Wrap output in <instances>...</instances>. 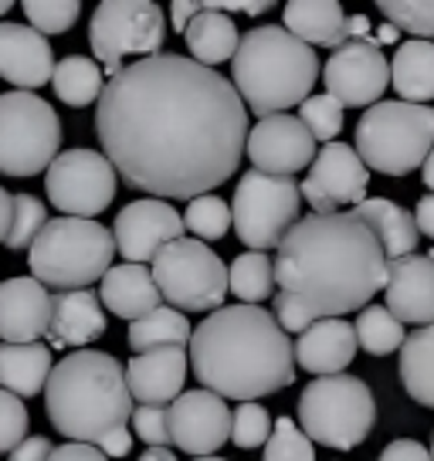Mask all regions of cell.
<instances>
[{"label": "cell", "instance_id": "cell-25", "mask_svg": "<svg viewBox=\"0 0 434 461\" xmlns=\"http://www.w3.org/2000/svg\"><path fill=\"white\" fill-rule=\"evenodd\" d=\"M99 299L119 319L136 322V319L157 312L163 295H159L157 278L146 265H113L109 275L102 278Z\"/></svg>", "mask_w": 434, "mask_h": 461}, {"label": "cell", "instance_id": "cell-20", "mask_svg": "<svg viewBox=\"0 0 434 461\" xmlns=\"http://www.w3.org/2000/svg\"><path fill=\"white\" fill-rule=\"evenodd\" d=\"M55 299L38 278H7L0 282V339L4 343H38L48 339Z\"/></svg>", "mask_w": 434, "mask_h": 461}, {"label": "cell", "instance_id": "cell-53", "mask_svg": "<svg viewBox=\"0 0 434 461\" xmlns=\"http://www.w3.org/2000/svg\"><path fill=\"white\" fill-rule=\"evenodd\" d=\"M374 41L376 44H393V41H401V31L393 28L391 21H387V24H380V28L374 31Z\"/></svg>", "mask_w": 434, "mask_h": 461}, {"label": "cell", "instance_id": "cell-50", "mask_svg": "<svg viewBox=\"0 0 434 461\" xmlns=\"http://www.w3.org/2000/svg\"><path fill=\"white\" fill-rule=\"evenodd\" d=\"M414 221H418V230L420 234H428L434 241V194H424L414 207Z\"/></svg>", "mask_w": 434, "mask_h": 461}, {"label": "cell", "instance_id": "cell-3", "mask_svg": "<svg viewBox=\"0 0 434 461\" xmlns=\"http://www.w3.org/2000/svg\"><path fill=\"white\" fill-rule=\"evenodd\" d=\"M194 376L217 397L255 403L295 380V346L261 305H224L203 319L190 339Z\"/></svg>", "mask_w": 434, "mask_h": 461}, {"label": "cell", "instance_id": "cell-44", "mask_svg": "<svg viewBox=\"0 0 434 461\" xmlns=\"http://www.w3.org/2000/svg\"><path fill=\"white\" fill-rule=\"evenodd\" d=\"M132 431L146 447H174V434H170V407H153V403H140L132 414Z\"/></svg>", "mask_w": 434, "mask_h": 461}, {"label": "cell", "instance_id": "cell-13", "mask_svg": "<svg viewBox=\"0 0 434 461\" xmlns=\"http://www.w3.org/2000/svg\"><path fill=\"white\" fill-rule=\"evenodd\" d=\"M48 201L65 217H86L92 221L102 214L119 190V173L105 153L95 149H65L44 173Z\"/></svg>", "mask_w": 434, "mask_h": 461}, {"label": "cell", "instance_id": "cell-33", "mask_svg": "<svg viewBox=\"0 0 434 461\" xmlns=\"http://www.w3.org/2000/svg\"><path fill=\"white\" fill-rule=\"evenodd\" d=\"M102 68L99 61H92V58H82V55H68L59 61V68H55V78H51V86H55V95H59L65 105H72V109H86L92 102L102 99Z\"/></svg>", "mask_w": 434, "mask_h": 461}, {"label": "cell", "instance_id": "cell-34", "mask_svg": "<svg viewBox=\"0 0 434 461\" xmlns=\"http://www.w3.org/2000/svg\"><path fill=\"white\" fill-rule=\"evenodd\" d=\"M353 326H357V339L370 357H387L407 343L404 322L387 305H366Z\"/></svg>", "mask_w": 434, "mask_h": 461}, {"label": "cell", "instance_id": "cell-5", "mask_svg": "<svg viewBox=\"0 0 434 461\" xmlns=\"http://www.w3.org/2000/svg\"><path fill=\"white\" fill-rule=\"evenodd\" d=\"M319 68L322 65L312 44L299 41L285 24H261L241 38L231 61V78L248 109L258 119H268L303 105L316 86Z\"/></svg>", "mask_w": 434, "mask_h": 461}, {"label": "cell", "instance_id": "cell-45", "mask_svg": "<svg viewBox=\"0 0 434 461\" xmlns=\"http://www.w3.org/2000/svg\"><path fill=\"white\" fill-rule=\"evenodd\" d=\"M276 319L285 332H299V336L309 332L319 322L309 309H303V305L295 303V299H289L285 292H276Z\"/></svg>", "mask_w": 434, "mask_h": 461}, {"label": "cell", "instance_id": "cell-9", "mask_svg": "<svg viewBox=\"0 0 434 461\" xmlns=\"http://www.w3.org/2000/svg\"><path fill=\"white\" fill-rule=\"evenodd\" d=\"M61 119L34 92L0 95V173L4 176H38L61 157Z\"/></svg>", "mask_w": 434, "mask_h": 461}, {"label": "cell", "instance_id": "cell-12", "mask_svg": "<svg viewBox=\"0 0 434 461\" xmlns=\"http://www.w3.org/2000/svg\"><path fill=\"white\" fill-rule=\"evenodd\" d=\"M167 41V21L163 7L153 0H102L88 24L92 55L102 61L109 78H116L126 58H153L163 55L159 48Z\"/></svg>", "mask_w": 434, "mask_h": 461}, {"label": "cell", "instance_id": "cell-8", "mask_svg": "<svg viewBox=\"0 0 434 461\" xmlns=\"http://www.w3.org/2000/svg\"><path fill=\"white\" fill-rule=\"evenodd\" d=\"M376 424L374 390L353 374L316 376L299 393V428L312 445L353 451L363 445Z\"/></svg>", "mask_w": 434, "mask_h": 461}, {"label": "cell", "instance_id": "cell-46", "mask_svg": "<svg viewBox=\"0 0 434 461\" xmlns=\"http://www.w3.org/2000/svg\"><path fill=\"white\" fill-rule=\"evenodd\" d=\"M376 461H434L431 451L420 445V441H411V438H397L391 445L380 451Z\"/></svg>", "mask_w": 434, "mask_h": 461}, {"label": "cell", "instance_id": "cell-6", "mask_svg": "<svg viewBox=\"0 0 434 461\" xmlns=\"http://www.w3.org/2000/svg\"><path fill=\"white\" fill-rule=\"evenodd\" d=\"M116 234L99 221L55 217L28 251V265L41 285L75 292L102 282L116 258Z\"/></svg>", "mask_w": 434, "mask_h": 461}, {"label": "cell", "instance_id": "cell-55", "mask_svg": "<svg viewBox=\"0 0 434 461\" xmlns=\"http://www.w3.org/2000/svg\"><path fill=\"white\" fill-rule=\"evenodd\" d=\"M420 180L428 184V190L434 194V149H431V157H428V163H424V173H420Z\"/></svg>", "mask_w": 434, "mask_h": 461}, {"label": "cell", "instance_id": "cell-56", "mask_svg": "<svg viewBox=\"0 0 434 461\" xmlns=\"http://www.w3.org/2000/svg\"><path fill=\"white\" fill-rule=\"evenodd\" d=\"M7 11H11V0H0V17L7 14Z\"/></svg>", "mask_w": 434, "mask_h": 461}, {"label": "cell", "instance_id": "cell-18", "mask_svg": "<svg viewBox=\"0 0 434 461\" xmlns=\"http://www.w3.org/2000/svg\"><path fill=\"white\" fill-rule=\"evenodd\" d=\"M234 414L224 397L211 390H190L170 403V434L174 447L187 451L190 458H214L217 447L231 438Z\"/></svg>", "mask_w": 434, "mask_h": 461}, {"label": "cell", "instance_id": "cell-32", "mask_svg": "<svg viewBox=\"0 0 434 461\" xmlns=\"http://www.w3.org/2000/svg\"><path fill=\"white\" fill-rule=\"evenodd\" d=\"M401 384L411 401L434 411V322L411 332L401 346Z\"/></svg>", "mask_w": 434, "mask_h": 461}, {"label": "cell", "instance_id": "cell-22", "mask_svg": "<svg viewBox=\"0 0 434 461\" xmlns=\"http://www.w3.org/2000/svg\"><path fill=\"white\" fill-rule=\"evenodd\" d=\"M187 349L184 346H167V349H153V353H140L126 363V376H130V390L136 403H153V407H167L176 397H184V384H187Z\"/></svg>", "mask_w": 434, "mask_h": 461}, {"label": "cell", "instance_id": "cell-31", "mask_svg": "<svg viewBox=\"0 0 434 461\" xmlns=\"http://www.w3.org/2000/svg\"><path fill=\"white\" fill-rule=\"evenodd\" d=\"M194 332H190V319L174 309V305H159L157 312L130 322L126 343H130L132 357L140 353H153V349H167V346H184L187 349Z\"/></svg>", "mask_w": 434, "mask_h": 461}, {"label": "cell", "instance_id": "cell-43", "mask_svg": "<svg viewBox=\"0 0 434 461\" xmlns=\"http://www.w3.org/2000/svg\"><path fill=\"white\" fill-rule=\"evenodd\" d=\"M28 407L21 397L0 390V455H11L14 447L28 441Z\"/></svg>", "mask_w": 434, "mask_h": 461}, {"label": "cell", "instance_id": "cell-38", "mask_svg": "<svg viewBox=\"0 0 434 461\" xmlns=\"http://www.w3.org/2000/svg\"><path fill=\"white\" fill-rule=\"evenodd\" d=\"M44 228H48V207L31 194H14V224L4 245L11 251H24V248L31 251Z\"/></svg>", "mask_w": 434, "mask_h": 461}, {"label": "cell", "instance_id": "cell-19", "mask_svg": "<svg viewBox=\"0 0 434 461\" xmlns=\"http://www.w3.org/2000/svg\"><path fill=\"white\" fill-rule=\"evenodd\" d=\"M55 51L51 41L31 24L0 21V78L17 86V92H34L55 78Z\"/></svg>", "mask_w": 434, "mask_h": 461}, {"label": "cell", "instance_id": "cell-30", "mask_svg": "<svg viewBox=\"0 0 434 461\" xmlns=\"http://www.w3.org/2000/svg\"><path fill=\"white\" fill-rule=\"evenodd\" d=\"M184 41L190 48V58L201 61L207 68H214L221 61H234L238 48H241V34L234 28V21L221 11H207L194 17V24L187 28Z\"/></svg>", "mask_w": 434, "mask_h": 461}, {"label": "cell", "instance_id": "cell-52", "mask_svg": "<svg viewBox=\"0 0 434 461\" xmlns=\"http://www.w3.org/2000/svg\"><path fill=\"white\" fill-rule=\"evenodd\" d=\"M11 224H14V194L0 187V241H7Z\"/></svg>", "mask_w": 434, "mask_h": 461}, {"label": "cell", "instance_id": "cell-21", "mask_svg": "<svg viewBox=\"0 0 434 461\" xmlns=\"http://www.w3.org/2000/svg\"><path fill=\"white\" fill-rule=\"evenodd\" d=\"M387 309L401 322L431 326L434 322V258L431 255H407L391 261L387 268Z\"/></svg>", "mask_w": 434, "mask_h": 461}, {"label": "cell", "instance_id": "cell-7", "mask_svg": "<svg viewBox=\"0 0 434 461\" xmlns=\"http://www.w3.org/2000/svg\"><path fill=\"white\" fill-rule=\"evenodd\" d=\"M434 149V109L414 102H376L357 122V153L384 176L420 170Z\"/></svg>", "mask_w": 434, "mask_h": 461}, {"label": "cell", "instance_id": "cell-17", "mask_svg": "<svg viewBox=\"0 0 434 461\" xmlns=\"http://www.w3.org/2000/svg\"><path fill=\"white\" fill-rule=\"evenodd\" d=\"M319 157L316 136L305 130L299 115H268L258 119L248 136V159L255 170L268 176H295L299 170L312 167Z\"/></svg>", "mask_w": 434, "mask_h": 461}, {"label": "cell", "instance_id": "cell-42", "mask_svg": "<svg viewBox=\"0 0 434 461\" xmlns=\"http://www.w3.org/2000/svg\"><path fill=\"white\" fill-rule=\"evenodd\" d=\"M272 431H276V420L268 418V411H265L258 401L241 403V407L234 411V424H231L234 447H241V451L265 447L268 445V438H272Z\"/></svg>", "mask_w": 434, "mask_h": 461}, {"label": "cell", "instance_id": "cell-37", "mask_svg": "<svg viewBox=\"0 0 434 461\" xmlns=\"http://www.w3.org/2000/svg\"><path fill=\"white\" fill-rule=\"evenodd\" d=\"M380 14H387L397 31H407L414 38H434V0H380Z\"/></svg>", "mask_w": 434, "mask_h": 461}, {"label": "cell", "instance_id": "cell-57", "mask_svg": "<svg viewBox=\"0 0 434 461\" xmlns=\"http://www.w3.org/2000/svg\"><path fill=\"white\" fill-rule=\"evenodd\" d=\"M190 461H228V458H217L214 455V458H190Z\"/></svg>", "mask_w": 434, "mask_h": 461}, {"label": "cell", "instance_id": "cell-40", "mask_svg": "<svg viewBox=\"0 0 434 461\" xmlns=\"http://www.w3.org/2000/svg\"><path fill=\"white\" fill-rule=\"evenodd\" d=\"M299 119L305 130L316 136V143H336V136L343 132V105L333 95H309L299 105Z\"/></svg>", "mask_w": 434, "mask_h": 461}, {"label": "cell", "instance_id": "cell-36", "mask_svg": "<svg viewBox=\"0 0 434 461\" xmlns=\"http://www.w3.org/2000/svg\"><path fill=\"white\" fill-rule=\"evenodd\" d=\"M184 224L187 230L197 238V241H221L234 224V214H231V203L214 197V194H207V197H197V201L187 203V214H184Z\"/></svg>", "mask_w": 434, "mask_h": 461}, {"label": "cell", "instance_id": "cell-29", "mask_svg": "<svg viewBox=\"0 0 434 461\" xmlns=\"http://www.w3.org/2000/svg\"><path fill=\"white\" fill-rule=\"evenodd\" d=\"M391 82L401 102L428 105L434 99V41H401L391 61Z\"/></svg>", "mask_w": 434, "mask_h": 461}, {"label": "cell", "instance_id": "cell-58", "mask_svg": "<svg viewBox=\"0 0 434 461\" xmlns=\"http://www.w3.org/2000/svg\"><path fill=\"white\" fill-rule=\"evenodd\" d=\"M431 458H434V441H431Z\"/></svg>", "mask_w": 434, "mask_h": 461}, {"label": "cell", "instance_id": "cell-49", "mask_svg": "<svg viewBox=\"0 0 434 461\" xmlns=\"http://www.w3.org/2000/svg\"><path fill=\"white\" fill-rule=\"evenodd\" d=\"M203 11V4H197V0H174L170 4V21H174V31H180V34H187V28L194 24V17Z\"/></svg>", "mask_w": 434, "mask_h": 461}, {"label": "cell", "instance_id": "cell-41", "mask_svg": "<svg viewBox=\"0 0 434 461\" xmlns=\"http://www.w3.org/2000/svg\"><path fill=\"white\" fill-rule=\"evenodd\" d=\"M24 14L31 28L48 38V34H65L72 28L82 14V4L78 0H24Z\"/></svg>", "mask_w": 434, "mask_h": 461}, {"label": "cell", "instance_id": "cell-35", "mask_svg": "<svg viewBox=\"0 0 434 461\" xmlns=\"http://www.w3.org/2000/svg\"><path fill=\"white\" fill-rule=\"evenodd\" d=\"M276 288V261L265 251H245L231 261V292L245 305H258Z\"/></svg>", "mask_w": 434, "mask_h": 461}, {"label": "cell", "instance_id": "cell-39", "mask_svg": "<svg viewBox=\"0 0 434 461\" xmlns=\"http://www.w3.org/2000/svg\"><path fill=\"white\" fill-rule=\"evenodd\" d=\"M261 461H316V447H312V438L295 420L278 418Z\"/></svg>", "mask_w": 434, "mask_h": 461}, {"label": "cell", "instance_id": "cell-4", "mask_svg": "<svg viewBox=\"0 0 434 461\" xmlns=\"http://www.w3.org/2000/svg\"><path fill=\"white\" fill-rule=\"evenodd\" d=\"M44 407L55 431L75 445H92L109 458L132 447V390L126 366L102 349H75L55 366L44 387Z\"/></svg>", "mask_w": 434, "mask_h": 461}, {"label": "cell", "instance_id": "cell-11", "mask_svg": "<svg viewBox=\"0 0 434 461\" xmlns=\"http://www.w3.org/2000/svg\"><path fill=\"white\" fill-rule=\"evenodd\" d=\"M299 207H303V187L292 176L248 170L234 187V234L251 251L278 248L285 234L303 221Z\"/></svg>", "mask_w": 434, "mask_h": 461}, {"label": "cell", "instance_id": "cell-2", "mask_svg": "<svg viewBox=\"0 0 434 461\" xmlns=\"http://www.w3.org/2000/svg\"><path fill=\"white\" fill-rule=\"evenodd\" d=\"M387 268L380 238L353 211L309 214L278 245L276 285L316 319H343L387 288Z\"/></svg>", "mask_w": 434, "mask_h": 461}, {"label": "cell", "instance_id": "cell-54", "mask_svg": "<svg viewBox=\"0 0 434 461\" xmlns=\"http://www.w3.org/2000/svg\"><path fill=\"white\" fill-rule=\"evenodd\" d=\"M140 461H176V455L170 447H146L143 455H140Z\"/></svg>", "mask_w": 434, "mask_h": 461}, {"label": "cell", "instance_id": "cell-27", "mask_svg": "<svg viewBox=\"0 0 434 461\" xmlns=\"http://www.w3.org/2000/svg\"><path fill=\"white\" fill-rule=\"evenodd\" d=\"M285 31L299 41L322 44V48H343L349 38V14L336 0H289L285 4Z\"/></svg>", "mask_w": 434, "mask_h": 461}, {"label": "cell", "instance_id": "cell-23", "mask_svg": "<svg viewBox=\"0 0 434 461\" xmlns=\"http://www.w3.org/2000/svg\"><path fill=\"white\" fill-rule=\"evenodd\" d=\"M357 349V326H349L347 319H319L312 330L299 336L295 363L316 376H336L353 363Z\"/></svg>", "mask_w": 434, "mask_h": 461}, {"label": "cell", "instance_id": "cell-26", "mask_svg": "<svg viewBox=\"0 0 434 461\" xmlns=\"http://www.w3.org/2000/svg\"><path fill=\"white\" fill-rule=\"evenodd\" d=\"M55 374V357L48 343H0V390L14 397H38Z\"/></svg>", "mask_w": 434, "mask_h": 461}, {"label": "cell", "instance_id": "cell-10", "mask_svg": "<svg viewBox=\"0 0 434 461\" xmlns=\"http://www.w3.org/2000/svg\"><path fill=\"white\" fill-rule=\"evenodd\" d=\"M163 303L180 312H217L231 292V268L197 238H180L153 261Z\"/></svg>", "mask_w": 434, "mask_h": 461}, {"label": "cell", "instance_id": "cell-15", "mask_svg": "<svg viewBox=\"0 0 434 461\" xmlns=\"http://www.w3.org/2000/svg\"><path fill=\"white\" fill-rule=\"evenodd\" d=\"M370 167L363 163L357 146L326 143L303 180V201L312 214H339V207H357L366 201Z\"/></svg>", "mask_w": 434, "mask_h": 461}, {"label": "cell", "instance_id": "cell-48", "mask_svg": "<svg viewBox=\"0 0 434 461\" xmlns=\"http://www.w3.org/2000/svg\"><path fill=\"white\" fill-rule=\"evenodd\" d=\"M48 461H109V455L92 445H75L72 441V445L55 447V455H51Z\"/></svg>", "mask_w": 434, "mask_h": 461}, {"label": "cell", "instance_id": "cell-16", "mask_svg": "<svg viewBox=\"0 0 434 461\" xmlns=\"http://www.w3.org/2000/svg\"><path fill=\"white\" fill-rule=\"evenodd\" d=\"M184 230H187L184 217L176 214L170 203L157 201V197L126 203L116 214V224H113L116 248L119 255L126 258V265L157 261L163 248L180 241V238H187Z\"/></svg>", "mask_w": 434, "mask_h": 461}, {"label": "cell", "instance_id": "cell-1", "mask_svg": "<svg viewBox=\"0 0 434 461\" xmlns=\"http://www.w3.org/2000/svg\"><path fill=\"white\" fill-rule=\"evenodd\" d=\"M95 132L119 176L157 201H197L228 184L251 136L238 88L184 55L143 58L109 78Z\"/></svg>", "mask_w": 434, "mask_h": 461}, {"label": "cell", "instance_id": "cell-14", "mask_svg": "<svg viewBox=\"0 0 434 461\" xmlns=\"http://www.w3.org/2000/svg\"><path fill=\"white\" fill-rule=\"evenodd\" d=\"M322 78H326V95L339 99L343 109H374L391 86V61L384 58L374 38L347 41L330 55Z\"/></svg>", "mask_w": 434, "mask_h": 461}, {"label": "cell", "instance_id": "cell-51", "mask_svg": "<svg viewBox=\"0 0 434 461\" xmlns=\"http://www.w3.org/2000/svg\"><path fill=\"white\" fill-rule=\"evenodd\" d=\"M207 11H245V14H261V11H268L272 4L268 0H258V4H248V0H211V4H203Z\"/></svg>", "mask_w": 434, "mask_h": 461}, {"label": "cell", "instance_id": "cell-47", "mask_svg": "<svg viewBox=\"0 0 434 461\" xmlns=\"http://www.w3.org/2000/svg\"><path fill=\"white\" fill-rule=\"evenodd\" d=\"M51 455H55L51 441H48V438H41V434H31L24 445L14 447V451L7 455V461H48Z\"/></svg>", "mask_w": 434, "mask_h": 461}, {"label": "cell", "instance_id": "cell-28", "mask_svg": "<svg viewBox=\"0 0 434 461\" xmlns=\"http://www.w3.org/2000/svg\"><path fill=\"white\" fill-rule=\"evenodd\" d=\"M353 214L374 228V234L380 238V245H384V251H387L391 261L414 255L420 230H418L414 214H411L407 207L387 201V197H366L363 203L353 207Z\"/></svg>", "mask_w": 434, "mask_h": 461}, {"label": "cell", "instance_id": "cell-24", "mask_svg": "<svg viewBox=\"0 0 434 461\" xmlns=\"http://www.w3.org/2000/svg\"><path fill=\"white\" fill-rule=\"evenodd\" d=\"M105 312H102L99 292L92 288H75L55 295V312H51V330L48 346L65 349V346H88L105 336Z\"/></svg>", "mask_w": 434, "mask_h": 461}]
</instances>
